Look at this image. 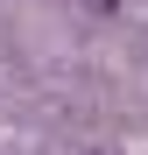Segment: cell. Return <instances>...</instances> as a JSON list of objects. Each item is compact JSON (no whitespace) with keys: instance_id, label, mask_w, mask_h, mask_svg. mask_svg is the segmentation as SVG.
I'll use <instances>...</instances> for the list:
<instances>
[{"instance_id":"cell-1","label":"cell","mask_w":148,"mask_h":155,"mask_svg":"<svg viewBox=\"0 0 148 155\" xmlns=\"http://www.w3.org/2000/svg\"><path fill=\"white\" fill-rule=\"evenodd\" d=\"M92 7H113V0H92Z\"/></svg>"}]
</instances>
